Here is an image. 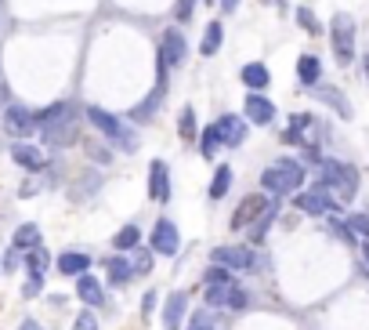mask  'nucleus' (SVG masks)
<instances>
[{"label":"nucleus","mask_w":369,"mask_h":330,"mask_svg":"<svg viewBox=\"0 0 369 330\" xmlns=\"http://www.w3.org/2000/svg\"><path fill=\"white\" fill-rule=\"evenodd\" d=\"M37 131L44 134L47 149H66L80 134V113L69 102H55V105H47L37 113Z\"/></svg>","instance_id":"obj_1"},{"label":"nucleus","mask_w":369,"mask_h":330,"mask_svg":"<svg viewBox=\"0 0 369 330\" xmlns=\"http://www.w3.org/2000/svg\"><path fill=\"white\" fill-rule=\"evenodd\" d=\"M94 128H98L112 146H116L120 153H138V146H141V138H138V131L131 128L127 120H120V116H112V113H105V109H98V105H87V113H84Z\"/></svg>","instance_id":"obj_2"},{"label":"nucleus","mask_w":369,"mask_h":330,"mask_svg":"<svg viewBox=\"0 0 369 330\" xmlns=\"http://www.w3.org/2000/svg\"><path fill=\"white\" fill-rule=\"evenodd\" d=\"M261 185L268 189V193H276V196H290V193H297V189L304 185V167L297 160H290V156H282V160H276L261 175Z\"/></svg>","instance_id":"obj_3"},{"label":"nucleus","mask_w":369,"mask_h":330,"mask_svg":"<svg viewBox=\"0 0 369 330\" xmlns=\"http://www.w3.org/2000/svg\"><path fill=\"white\" fill-rule=\"evenodd\" d=\"M318 189H336L341 200H351L359 193V171L351 164H341V160H323L318 164Z\"/></svg>","instance_id":"obj_4"},{"label":"nucleus","mask_w":369,"mask_h":330,"mask_svg":"<svg viewBox=\"0 0 369 330\" xmlns=\"http://www.w3.org/2000/svg\"><path fill=\"white\" fill-rule=\"evenodd\" d=\"M330 44H333V58L341 66H351L355 62V19L348 11H336L330 22Z\"/></svg>","instance_id":"obj_5"},{"label":"nucleus","mask_w":369,"mask_h":330,"mask_svg":"<svg viewBox=\"0 0 369 330\" xmlns=\"http://www.w3.org/2000/svg\"><path fill=\"white\" fill-rule=\"evenodd\" d=\"M210 261H214V265H224V269H232V272L258 269V258H253V250H250V247H239V243L214 247V250H210Z\"/></svg>","instance_id":"obj_6"},{"label":"nucleus","mask_w":369,"mask_h":330,"mask_svg":"<svg viewBox=\"0 0 369 330\" xmlns=\"http://www.w3.org/2000/svg\"><path fill=\"white\" fill-rule=\"evenodd\" d=\"M185 58H188V40L181 29H163V40H159V62H163L167 69H178L185 66Z\"/></svg>","instance_id":"obj_7"},{"label":"nucleus","mask_w":369,"mask_h":330,"mask_svg":"<svg viewBox=\"0 0 369 330\" xmlns=\"http://www.w3.org/2000/svg\"><path fill=\"white\" fill-rule=\"evenodd\" d=\"M178 247H181V232H178V225H174L170 218H159V222L152 225V250H156V254L174 258V254H178Z\"/></svg>","instance_id":"obj_8"},{"label":"nucleus","mask_w":369,"mask_h":330,"mask_svg":"<svg viewBox=\"0 0 369 330\" xmlns=\"http://www.w3.org/2000/svg\"><path fill=\"white\" fill-rule=\"evenodd\" d=\"M4 131H8L11 138H29V134L37 131V113H29L26 105H8Z\"/></svg>","instance_id":"obj_9"},{"label":"nucleus","mask_w":369,"mask_h":330,"mask_svg":"<svg viewBox=\"0 0 369 330\" xmlns=\"http://www.w3.org/2000/svg\"><path fill=\"white\" fill-rule=\"evenodd\" d=\"M268 196H261V193H250V196H243V203H239V211L232 214V229H246V225H253L258 218L268 211Z\"/></svg>","instance_id":"obj_10"},{"label":"nucleus","mask_w":369,"mask_h":330,"mask_svg":"<svg viewBox=\"0 0 369 330\" xmlns=\"http://www.w3.org/2000/svg\"><path fill=\"white\" fill-rule=\"evenodd\" d=\"M243 113H246V123L268 128V123L276 120V105H271V98H264L261 91H250V94H246V102H243Z\"/></svg>","instance_id":"obj_11"},{"label":"nucleus","mask_w":369,"mask_h":330,"mask_svg":"<svg viewBox=\"0 0 369 330\" xmlns=\"http://www.w3.org/2000/svg\"><path fill=\"white\" fill-rule=\"evenodd\" d=\"M294 203H297V207H300L304 214H315V218H318V214L336 211V200L326 193V189H318V185H315V189H308V193H297V200H294Z\"/></svg>","instance_id":"obj_12"},{"label":"nucleus","mask_w":369,"mask_h":330,"mask_svg":"<svg viewBox=\"0 0 369 330\" xmlns=\"http://www.w3.org/2000/svg\"><path fill=\"white\" fill-rule=\"evenodd\" d=\"M217 123V131H221V146H228V149H239L246 141V120L243 116H235V113H224Z\"/></svg>","instance_id":"obj_13"},{"label":"nucleus","mask_w":369,"mask_h":330,"mask_svg":"<svg viewBox=\"0 0 369 330\" xmlns=\"http://www.w3.org/2000/svg\"><path fill=\"white\" fill-rule=\"evenodd\" d=\"M11 160L19 164V167H26V171H47V153L44 149H37V146H29V141H15L11 146Z\"/></svg>","instance_id":"obj_14"},{"label":"nucleus","mask_w":369,"mask_h":330,"mask_svg":"<svg viewBox=\"0 0 369 330\" xmlns=\"http://www.w3.org/2000/svg\"><path fill=\"white\" fill-rule=\"evenodd\" d=\"M149 196L156 203H167L170 200V171L163 160H152L149 164Z\"/></svg>","instance_id":"obj_15"},{"label":"nucleus","mask_w":369,"mask_h":330,"mask_svg":"<svg viewBox=\"0 0 369 330\" xmlns=\"http://www.w3.org/2000/svg\"><path fill=\"white\" fill-rule=\"evenodd\" d=\"M312 94H315L318 102H326L330 109H336V116H341V120H351V102H348L344 94H341V87H330V84H323V80H318Z\"/></svg>","instance_id":"obj_16"},{"label":"nucleus","mask_w":369,"mask_h":330,"mask_svg":"<svg viewBox=\"0 0 369 330\" xmlns=\"http://www.w3.org/2000/svg\"><path fill=\"white\" fill-rule=\"evenodd\" d=\"M312 128H315V116L312 113H294L290 116V128L282 131V141H286V146H304V141H308L304 134H308Z\"/></svg>","instance_id":"obj_17"},{"label":"nucleus","mask_w":369,"mask_h":330,"mask_svg":"<svg viewBox=\"0 0 369 330\" xmlns=\"http://www.w3.org/2000/svg\"><path fill=\"white\" fill-rule=\"evenodd\" d=\"M239 80H243V87H250V91H264L271 84V73H268L264 62H246V66L239 69Z\"/></svg>","instance_id":"obj_18"},{"label":"nucleus","mask_w":369,"mask_h":330,"mask_svg":"<svg viewBox=\"0 0 369 330\" xmlns=\"http://www.w3.org/2000/svg\"><path fill=\"white\" fill-rule=\"evenodd\" d=\"M76 297L84 305H102L105 302V294H102V283L94 279L91 272H84V276H76Z\"/></svg>","instance_id":"obj_19"},{"label":"nucleus","mask_w":369,"mask_h":330,"mask_svg":"<svg viewBox=\"0 0 369 330\" xmlns=\"http://www.w3.org/2000/svg\"><path fill=\"white\" fill-rule=\"evenodd\" d=\"M185 309H188V294H170L167 305H163V327L167 330H178L185 320Z\"/></svg>","instance_id":"obj_20"},{"label":"nucleus","mask_w":369,"mask_h":330,"mask_svg":"<svg viewBox=\"0 0 369 330\" xmlns=\"http://www.w3.org/2000/svg\"><path fill=\"white\" fill-rule=\"evenodd\" d=\"M297 80L304 87H315L318 80H323V62H318L315 55H300L297 58Z\"/></svg>","instance_id":"obj_21"},{"label":"nucleus","mask_w":369,"mask_h":330,"mask_svg":"<svg viewBox=\"0 0 369 330\" xmlns=\"http://www.w3.org/2000/svg\"><path fill=\"white\" fill-rule=\"evenodd\" d=\"M221 44H224V26H221L217 19H214V22H206L203 40H199V55H203V58L217 55V51H221Z\"/></svg>","instance_id":"obj_22"},{"label":"nucleus","mask_w":369,"mask_h":330,"mask_svg":"<svg viewBox=\"0 0 369 330\" xmlns=\"http://www.w3.org/2000/svg\"><path fill=\"white\" fill-rule=\"evenodd\" d=\"M58 272L62 276H84L91 269V258L87 254H76V250H66V254H58Z\"/></svg>","instance_id":"obj_23"},{"label":"nucleus","mask_w":369,"mask_h":330,"mask_svg":"<svg viewBox=\"0 0 369 330\" xmlns=\"http://www.w3.org/2000/svg\"><path fill=\"white\" fill-rule=\"evenodd\" d=\"M105 272H109V283H116V287H123V283L134 276V265L127 261V258H120V254H112V258L105 261Z\"/></svg>","instance_id":"obj_24"},{"label":"nucleus","mask_w":369,"mask_h":330,"mask_svg":"<svg viewBox=\"0 0 369 330\" xmlns=\"http://www.w3.org/2000/svg\"><path fill=\"white\" fill-rule=\"evenodd\" d=\"M232 164H221L217 171H214V182H210V200H224L228 196V189H232Z\"/></svg>","instance_id":"obj_25"},{"label":"nucleus","mask_w":369,"mask_h":330,"mask_svg":"<svg viewBox=\"0 0 369 330\" xmlns=\"http://www.w3.org/2000/svg\"><path fill=\"white\" fill-rule=\"evenodd\" d=\"M276 214H279V203L271 200V203H268V211H264V214L258 218V222L250 225V243H253V247H258V243L264 240V232H268V225H271V222H276Z\"/></svg>","instance_id":"obj_26"},{"label":"nucleus","mask_w":369,"mask_h":330,"mask_svg":"<svg viewBox=\"0 0 369 330\" xmlns=\"http://www.w3.org/2000/svg\"><path fill=\"white\" fill-rule=\"evenodd\" d=\"M22 265H26V269L33 272V276H44V272H47V265H51V254H47L44 247H29Z\"/></svg>","instance_id":"obj_27"},{"label":"nucleus","mask_w":369,"mask_h":330,"mask_svg":"<svg viewBox=\"0 0 369 330\" xmlns=\"http://www.w3.org/2000/svg\"><path fill=\"white\" fill-rule=\"evenodd\" d=\"M15 247L19 250H29V247H40V225H19V232H15Z\"/></svg>","instance_id":"obj_28"},{"label":"nucleus","mask_w":369,"mask_h":330,"mask_svg":"<svg viewBox=\"0 0 369 330\" xmlns=\"http://www.w3.org/2000/svg\"><path fill=\"white\" fill-rule=\"evenodd\" d=\"M141 240V229L138 225H123L116 236H112V243H116V250H134Z\"/></svg>","instance_id":"obj_29"},{"label":"nucleus","mask_w":369,"mask_h":330,"mask_svg":"<svg viewBox=\"0 0 369 330\" xmlns=\"http://www.w3.org/2000/svg\"><path fill=\"white\" fill-rule=\"evenodd\" d=\"M217 149H221V131H217V123H210V128H203V134H199V153L214 156Z\"/></svg>","instance_id":"obj_30"},{"label":"nucleus","mask_w":369,"mask_h":330,"mask_svg":"<svg viewBox=\"0 0 369 330\" xmlns=\"http://www.w3.org/2000/svg\"><path fill=\"white\" fill-rule=\"evenodd\" d=\"M178 131H181L185 141L196 138V109H192V105H181V113H178Z\"/></svg>","instance_id":"obj_31"},{"label":"nucleus","mask_w":369,"mask_h":330,"mask_svg":"<svg viewBox=\"0 0 369 330\" xmlns=\"http://www.w3.org/2000/svg\"><path fill=\"white\" fill-rule=\"evenodd\" d=\"M297 26H300L308 37H318V33H323V22L315 19V11H312V8H297Z\"/></svg>","instance_id":"obj_32"},{"label":"nucleus","mask_w":369,"mask_h":330,"mask_svg":"<svg viewBox=\"0 0 369 330\" xmlns=\"http://www.w3.org/2000/svg\"><path fill=\"white\" fill-rule=\"evenodd\" d=\"M228 294H232V283H217V287H206V305H210V309H224V305H228Z\"/></svg>","instance_id":"obj_33"},{"label":"nucleus","mask_w":369,"mask_h":330,"mask_svg":"<svg viewBox=\"0 0 369 330\" xmlns=\"http://www.w3.org/2000/svg\"><path fill=\"white\" fill-rule=\"evenodd\" d=\"M203 283H206V287H217V283H232V269H224V265H214V269H206Z\"/></svg>","instance_id":"obj_34"},{"label":"nucleus","mask_w":369,"mask_h":330,"mask_svg":"<svg viewBox=\"0 0 369 330\" xmlns=\"http://www.w3.org/2000/svg\"><path fill=\"white\" fill-rule=\"evenodd\" d=\"M192 15H196V0H178V4H174V22L178 26L192 22Z\"/></svg>","instance_id":"obj_35"},{"label":"nucleus","mask_w":369,"mask_h":330,"mask_svg":"<svg viewBox=\"0 0 369 330\" xmlns=\"http://www.w3.org/2000/svg\"><path fill=\"white\" fill-rule=\"evenodd\" d=\"M152 254H156V250H138V258L131 261V265H134V276L152 272Z\"/></svg>","instance_id":"obj_36"},{"label":"nucleus","mask_w":369,"mask_h":330,"mask_svg":"<svg viewBox=\"0 0 369 330\" xmlns=\"http://www.w3.org/2000/svg\"><path fill=\"white\" fill-rule=\"evenodd\" d=\"M246 305H250V294L232 283V294H228V305H224V309H246Z\"/></svg>","instance_id":"obj_37"},{"label":"nucleus","mask_w":369,"mask_h":330,"mask_svg":"<svg viewBox=\"0 0 369 330\" xmlns=\"http://www.w3.org/2000/svg\"><path fill=\"white\" fill-rule=\"evenodd\" d=\"M348 229L369 240V214H351V218H348Z\"/></svg>","instance_id":"obj_38"},{"label":"nucleus","mask_w":369,"mask_h":330,"mask_svg":"<svg viewBox=\"0 0 369 330\" xmlns=\"http://www.w3.org/2000/svg\"><path fill=\"white\" fill-rule=\"evenodd\" d=\"M330 229H333V236H336L341 243H355V232L348 229V222H330Z\"/></svg>","instance_id":"obj_39"},{"label":"nucleus","mask_w":369,"mask_h":330,"mask_svg":"<svg viewBox=\"0 0 369 330\" xmlns=\"http://www.w3.org/2000/svg\"><path fill=\"white\" fill-rule=\"evenodd\" d=\"M40 287H44V276H33V272H29V276H26V287H22V297H37Z\"/></svg>","instance_id":"obj_40"},{"label":"nucleus","mask_w":369,"mask_h":330,"mask_svg":"<svg viewBox=\"0 0 369 330\" xmlns=\"http://www.w3.org/2000/svg\"><path fill=\"white\" fill-rule=\"evenodd\" d=\"M73 330H98V320H94L91 312H80V316L73 320Z\"/></svg>","instance_id":"obj_41"},{"label":"nucleus","mask_w":369,"mask_h":330,"mask_svg":"<svg viewBox=\"0 0 369 330\" xmlns=\"http://www.w3.org/2000/svg\"><path fill=\"white\" fill-rule=\"evenodd\" d=\"M87 153H91V156H94V160H98V164H105V160H109L105 146H98V141H87Z\"/></svg>","instance_id":"obj_42"},{"label":"nucleus","mask_w":369,"mask_h":330,"mask_svg":"<svg viewBox=\"0 0 369 330\" xmlns=\"http://www.w3.org/2000/svg\"><path fill=\"white\" fill-rule=\"evenodd\" d=\"M15 269H19V247L4 254V272H15Z\"/></svg>","instance_id":"obj_43"},{"label":"nucleus","mask_w":369,"mask_h":330,"mask_svg":"<svg viewBox=\"0 0 369 330\" xmlns=\"http://www.w3.org/2000/svg\"><path fill=\"white\" fill-rule=\"evenodd\" d=\"M152 309H156V290H149L145 297H141V316H149Z\"/></svg>","instance_id":"obj_44"},{"label":"nucleus","mask_w":369,"mask_h":330,"mask_svg":"<svg viewBox=\"0 0 369 330\" xmlns=\"http://www.w3.org/2000/svg\"><path fill=\"white\" fill-rule=\"evenodd\" d=\"M188 330H214V327H210V320H206L203 312H199V316H196V323H192Z\"/></svg>","instance_id":"obj_45"},{"label":"nucleus","mask_w":369,"mask_h":330,"mask_svg":"<svg viewBox=\"0 0 369 330\" xmlns=\"http://www.w3.org/2000/svg\"><path fill=\"white\" fill-rule=\"evenodd\" d=\"M217 8H221V15H232L239 8V0H217Z\"/></svg>","instance_id":"obj_46"},{"label":"nucleus","mask_w":369,"mask_h":330,"mask_svg":"<svg viewBox=\"0 0 369 330\" xmlns=\"http://www.w3.org/2000/svg\"><path fill=\"white\" fill-rule=\"evenodd\" d=\"M37 189H40L37 182H26V185L19 189V196H33V193H37Z\"/></svg>","instance_id":"obj_47"},{"label":"nucleus","mask_w":369,"mask_h":330,"mask_svg":"<svg viewBox=\"0 0 369 330\" xmlns=\"http://www.w3.org/2000/svg\"><path fill=\"white\" fill-rule=\"evenodd\" d=\"M19 330H44V327H40V323H37V320H26V323H22V327H19Z\"/></svg>","instance_id":"obj_48"},{"label":"nucleus","mask_w":369,"mask_h":330,"mask_svg":"<svg viewBox=\"0 0 369 330\" xmlns=\"http://www.w3.org/2000/svg\"><path fill=\"white\" fill-rule=\"evenodd\" d=\"M362 69H366V80H369V55H362Z\"/></svg>","instance_id":"obj_49"},{"label":"nucleus","mask_w":369,"mask_h":330,"mask_svg":"<svg viewBox=\"0 0 369 330\" xmlns=\"http://www.w3.org/2000/svg\"><path fill=\"white\" fill-rule=\"evenodd\" d=\"M362 258H366V265H369V240L362 243Z\"/></svg>","instance_id":"obj_50"},{"label":"nucleus","mask_w":369,"mask_h":330,"mask_svg":"<svg viewBox=\"0 0 369 330\" xmlns=\"http://www.w3.org/2000/svg\"><path fill=\"white\" fill-rule=\"evenodd\" d=\"M264 4H282V0H264Z\"/></svg>","instance_id":"obj_51"},{"label":"nucleus","mask_w":369,"mask_h":330,"mask_svg":"<svg viewBox=\"0 0 369 330\" xmlns=\"http://www.w3.org/2000/svg\"><path fill=\"white\" fill-rule=\"evenodd\" d=\"M206 4H217V0H206Z\"/></svg>","instance_id":"obj_52"},{"label":"nucleus","mask_w":369,"mask_h":330,"mask_svg":"<svg viewBox=\"0 0 369 330\" xmlns=\"http://www.w3.org/2000/svg\"><path fill=\"white\" fill-rule=\"evenodd\" d=\"M0 4H4V0H0Z\"/></svg>","instance_id":"obj_53"},{"label":"nucleus","mask_w":369,"mask_h":330,"mask_svg":"<svg viewBox=\"0 0 369 330\" xmlns=\"http://www.w3.org/2000/svg\"><path fill=\"white\" fill-rule=\"evenodd\" d=\"M0 94H4V91H0Z\"/></svg>","instance_id":"obj_54"}]
</instances>
